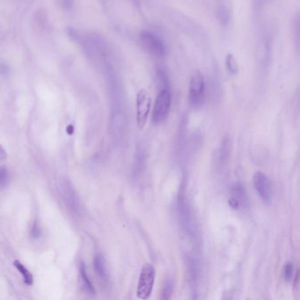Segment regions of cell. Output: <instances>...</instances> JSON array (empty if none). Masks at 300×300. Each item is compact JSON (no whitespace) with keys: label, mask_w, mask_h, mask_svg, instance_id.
<instances>
[{"label":"cell","mask_w":300,"mask_h":300,"mask_svg":"<svg viewBox=\"0 0 300 300\" xmlns=\"http://www.w3.org/2000/svg\"><path fill=\"white\" fill-rule=\"evenodd\" d=\"M156 270L151 263H145L141 269L137 283V296L140 300H148L155 282Z\"/></svg>","instance_id":"6da1fadb"},{"label":"cell","mask_w":300,"mask_h":300,"mask_svg":"<svg viewBox=\"0 0 300 300\" xmlns=\"http://www.w3.org/2000/svg\"><path fill=\"white\" fill-rule=\"evenodd\" d=\"M205 78L200 70L193 72L189 85V100L193 107H199L204 101L205 95Z\"/></svg>","instance_id":"7a4b0ae2"},{"label":"cell","mask_w":300,"mask_h":300,"mask_svg":"<svg viewBox=\"0 0 300 300\" xmlns=\"http://www.w3.org/2000/svg\"><path fill=\"white\" fill-rule=\"evenodd\" d=\"M172 104V93L170 89H161L156 98L153 112H152V122L155 124H160L163 122L170 112Z\"/></svg>","instance_id":"3957f363"},{"label":"cell","mask_w":300,"mask_h":300,"mask_svg":"<svg viewBox=\"0 0 300 300\" xmlns=\"http://www.w3.org/2000/svg\"><path fill=\"white\" fill-rule=\"evenodd\" d=\"M139 42L141 47L145 51L156 57H163L166 56L167 48L163 41L155 33L150 31H143L139 34Z\"/></svg>","instance_id":"277c9868"},{"label":"cell","mask_w":300,"mask_h":300,"mask_svg":"<svg viewBox=\"0 0 300 300\" xmlns=\"http://www.w3.org/2000/svg\"><path fill=\"white\" fill-rule=\"evenodd\" d=\"M152 107V98L148 92L145 89H141L136 98V120L138 128L143 129L145 126L149 114Z\"/></svg>","instance_id":"5b68a950"},{"label":"cell","mask_w":300,"mask_h":300,"mask_svg":"<svg viewBox=\"0 0 300 300\" xmlns=\"http://www.w3.org/2000/svg\"><path fill=\"white\" fill-rule=\"evenodd\" d=\"M253 183L256 193L262 200L265 203H270L272 198V185L267 175L261 171L256 172L253 177Z\"/></svg>","instance_id":"8992f818"},{"label":"cell","mask_w":300,"mask_h":300,"mask_svg":"<svg viewBox=\"0 0 300 300\" xmlns=\"http://www.w3.org/2000/svg\"><path fill=\"white\" fill-rule=\"evenodd\" d=\"M93 265H94V270L96 271L98 277L101 278L102 280H106V278H107V268H106V263H105L103 256L101 255H98V256H95Z\"/></svg>","instance_id":"52a82bcc"},{"label":"cell","mask_w":300,"mask_h":300,"mask_svg":"<svg viewBox=\"0 0 300 300\" xmlns=\"http://www.w3.org/2000/svg\"><path fill=\"white\" fill-rule=\"evenodd\" d=\"M13 266L19 271L20 275L22 276L24 278V283L26 284V286H32L33 282V276L30 273V271L23 265L22 263L18 260H16L13 262Z\"/></svg>","instance_id":"ba28073f"},{"label":"cell","mask_w":300,"mask_h":300,"mask_svg":"<svg viewBox=\"0 0 300 300\" xmlns=\"http://www.w3.org/2000/svg\"><path fill=\"white\" fill-rule=\"evenodd\" d=\"M226 65L227 70L231 74L235 75L239 72V64H238L237 59L234 56V54H232V53L227 54L226 57Z\"/></svg>","instance_id":"9c48e42d"},{"label":"cell","mask_w":300,"mask_h":300,"mask_svg":"<svg viewBox=\"0 0 300 300\" xmlns=\"http://www.w3.org/2000/svg\"><path fill=\"white\" fill-rule=\"evenodd\" d=\"M156 80H157L159 87H160V90L166 89V88L169 89V85H170L169 84V78L167 77V74L165 70L160 69V68L157 70Z\"/></svg>","instance_id":"30bf717a"},{"label":"cell","mask_w":300,"mask_h":300,"mask_svg":"<svg viewBox=\"0 0 300 300\" xmlns=\"http://www.w3.org/2000/svg\"><path fill=\"white\" fill-rule=\"evenodd\" d=\"M80 274H81V278L84 282V285H85V288L87 289V291H89L90 293H94V288H93L92 283L90 281L89 278L87 276L86 273V268L84 263H82L80 265Z\"/></svg>","instance_id":"8fae6325"},{"label":"cell","mask_w":300,"mask_h":300,"mask_svg":"<svg viewBox=\"0 0 300 300\" xmlns=\"http://www.w3.org/2000/svg\"><path fill=\"white\" fill-rule=\"evenodd\" d=\"M9 182V173L4 167H0V189L6 187Z\"/></svg>","instance_id":"7c38bea8"},{"label":"cell","mask_w":300,"mask_h":300,"mask_svg":"<svg viewBox=\"0 0 300 300\" xmlns=\"http://www.w3.org/2000/svg\"><path fill=\"white\" fill-rule=\"evenodd\" d=\"M293 264L289 262L286 263L285 267H284V278L286 279V281L290 282L293 278Z\"/></svg>","instance_id":"4fadbf2b"},{"label":"cell","mask_w":300,"mask_h":300,"mask_svg":"<svg viewBox=\"0 0 300 300\" xmlns=\"http://www.w3.org/2000/svg\"><path fill=\"white\" fill-rule=\"evenodd\" d=\"M172 293H173V282L170 279H168L166 282V286L164 287L162 300H168V299H170Z\"/></svg>","instance_id":"5bb4252c"},{"label":"cell","mask_w":300,"mask_h":300,"mask_svg":"<svg viewBox=\"0 0 300 300\" xmlns=\"http://www.w3.org/2000/svg\"><path fill=\"white\" fill-rule=\"evenodd\" d=\"M31 236L33 239H37V238L41 236V229H40V227L38 226L37 222H34V224H33L32 230H31Z\"/></svg>","instance_id":"9a60e30c"},{"label":"cell","mask_w":300,"mask_h":300,"mask_svg":"<svg viewBox=\"0 0 300 300\" xmlns=\"http://www.w3.org/2000/svg\"><path fill=\"white\" fill-rule=\"evenodd\" d=\"M218 14H219V18L221 22L227 23V21H228V13H227V11L224 8H221L219 10Z\"/></svg>","instance_id":"2e32d148"},{"label":"cell","mask_w":300,"mask_h":300,"mask_svg":"<svg viewBox=\"0 0 300 300\" xmlns=\"http://www.w3.org/2000/svg\"><path fill=\"white\" fill-rule=\"evenodd\" d=\"M228 203H229V205H230L231 207L234 209V210H239V208L241 207V204H240V202L235 198V197H231L230 199L228 201Z\"/></svg>","instance_id":"e0dca14e"},{"label":"cell","mask_w":300,"mask_h":300,"mask_svg":"<svg viewBox=\"0 0 300 300\" xmlns=\"http://www.w3.org/2000/svg\"><path fill=\"white\" fill-rule=\"evenodd\" d=\"M60 4L63 9H70L73 4V0H59Z\"/></svg>","instance_id":"ac0fdd59"},{"label":"cell","mask_w":300,"mask_h":300,"mask_svg":"<svg viewBox=\"0 0 300 300\" xmlns=\"http://www.w3.org/2000/svg\"><path fill=\"white\" fill-rule=\"evenodd\" d=\"M6 157H7V155H6V152H5V151H4V149L1 146V145H0V161L5 160V159H6Z\"/></svg>","instance_id":"d6986e66"},{"label":"cell","mask_w":300,"mask_h":300,"mask_svg":"<svg viewBox=\"0 0 300 300\" xmlns=\"http://www.w3.org/2000/svg\"><path fill=\"white\" fill-rule=\"evenodd\" d=\"M130 1H132L133 3H135V4H138L139 3H140L141 0H130Z\"/></svg>","instance_id":"ffe728a7"}]
</instances>
